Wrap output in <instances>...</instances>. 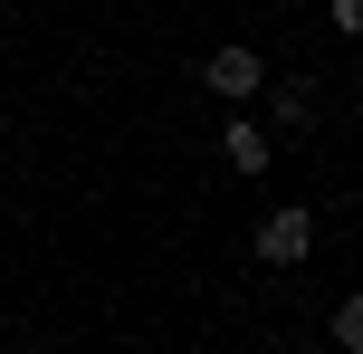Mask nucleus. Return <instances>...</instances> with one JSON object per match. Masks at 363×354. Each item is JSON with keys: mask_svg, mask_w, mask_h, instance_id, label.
I'll return each mask as SVG.
<instances>
[{"mask_svg": "<svg viewBox=\"0 0 363 354\" xmlns=\"http://www.w3.org/2000/svg\"><path fill=\"white\" fill-rule=\"evenodd\" d=\"M201 87H211L220 106H249V96L268 87V57H258V48H239V38H230V48H211V57H201Z\"/></svg>", "mask_w": 363, "mask_h": 354, "instance_id": "1", "label": "nucleus"}, {"mask_svg": "<svg viewBox=\"0 0 363 354\" xmlns=\"http://www.w3.org/2000/svg\"><path fill=\"white\" fill-rule=\"evenodd\" d=\"M306 249H315V211H268V221H258V259H268V268H296V259H306Z\"/></svg>", "mask_w": 363, "mask_h": 354, "instance_id": "2", "label": "nucleus"}, {"mask_svg": "<svg viewBox=\"0 0 363 354\" xmlns=\"http://www.w3.org/2000/svg\"><path fill=\"white\" fill-rule=\"evenodd\" d=\"M220 163H230L239 182H258V172H268V125H249V115L230 106V125H220Z\"/></svg>", "mask_w": 363, "mask_h": 354, "instance_id": "3", "label": "nucleus"}, {"mask_svg": "<svg viewBox=\"0 0 363 354\" xmlns=\"http://www.w3.org/2000/svg\"><path fill=\"white\" fill-rule=\"evenodd\" d=\"M258 96H268V115H277L287 134H306V125H315V87H306V77H277V87H258Z\"/></svg>", "mask_w": 363, "mask_h": 354, "instance_id": "4", "label": "nucleus"}, {"mask_svg": "<svg viewBox=\"0 0 363 354\" xmlns=\"http://www.w3.org/2000/svg\"><path fill=\"white\" fill-rule=\"evenodd\" d=\"M335 345H345V354L363 345V297H335Z\"/></svg>", "mask_w": 363, "mask_h": 354, "instance_id": "5", "label": "nucleus"}, {"mask_svg": "<svg viewBox=\"0 0 363 354\" xmlns=\"http://www.w3.org/2000/svg\"><path fill=\"white\" fill-rule=\"evenodd\" d=\"M325 10H335V29H345V38L363 29V0H325Z\"/></svg>", "mask_w": 363, "mask_h": 354, "instance_id": "6", "label": "nucleus"}]
</instances>
